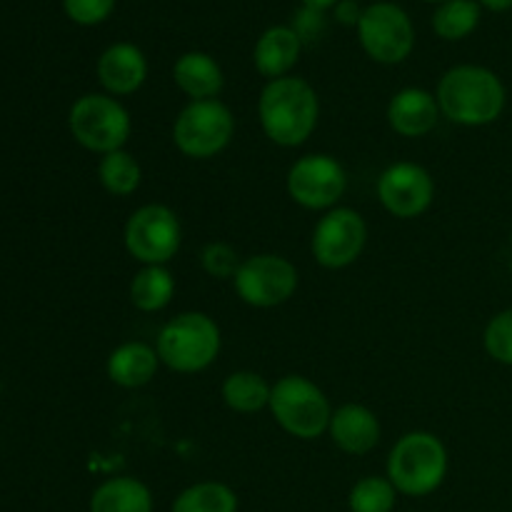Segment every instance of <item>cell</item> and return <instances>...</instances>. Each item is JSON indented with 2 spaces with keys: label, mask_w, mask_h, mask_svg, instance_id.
Listing matches in <instances>:
<instances>
[{
  "label": "cell",
  "mask_w": 512,
  "mask_h": 512,
  "mask_svg": "<svg viewBox=\"0 0 512 512\" xmlns=\"http://www.w3.org/2000/svg\"><path fill=\"white\" fill-rule=\"evenodd\" d=\"M258 118L263 133L280 148H298L318 128L320 100L313 85L295 75L268 80L260 90Z\"/></svg>",
  "instance_id": "1"
},
{
  "label": "cell",
  "mask_w": 512,
  "mask_h": 512,
  "mask_svg": "<svg viewBox=\"0 0 512 512\" xmlns=\"http://www.w3.org/2000/svg\"><path fill=\"white\" fill-rule=\"evenodd\" d=\"M435 98H438L440 113L450 123L480 128V125L495 123L503 115L508 93H505L503 80L490 68L455 65L440 78Z\"/></svg>",
  "instance_id": "2"
},
{
  "label": "cell",
  "mask_w": 512,
  "mask_h": 512,
  "mask_svg": "<svg viewBox=\"0 0 512 512\" xmlns=\"http://www.w3.org/2000/svg\"><path fill=\"white\" fill-rule=\"evenodd\" d=\"M448 473V450L443 440L425 430L403 435L388 455V480L410 498H423L443 485Z\"/></svg>",
  "instance_id": "3"
},
{
  "label": "cell",
  "mask_w": 512,
  "mask_h": 512,
  "mask_svg": "<svg viewBox=\"0 0 512 512\" xmlns=\"http://www.w3.org/2000/svg\"><path fill=\"white\" fill-rule=\"evenodd\" d=\"M160 363L175 373H200L220 353V328L205 313H180L158 333Z\"/></svg>",
  "instance_id": "4"
},
{
  "label": "cell",
  "mask_w": 512,
  "mask_h": 512,
  "mask_svg": "<svg viewBox=\"0 0 512 512\" xmlns=\"http://www.w3.org/2000/svg\"><path fill=\"white\" fill-rule=\"evenodd\" d=\"M270 413L275 423L288 435L300 440H315L330 428V410L328 398L313 380L303 375H285L273 385L270 393Z\"/></svg>",
  "instance_id": "5"
},
{
  "label": "cell",
  "mask_w": 512,
  "mask_h": 512,
  "mask_svg": "<svg viewBox=\"0 0 512 512\" xmlns=\"http://www.w3.org/2000/svg\"><path fill=\"white\" fill-rule=\"evenodd\" d=\"M68 125L85 150L108 155L123 150L130 138V115L118 98L108 93H88L70 108Z\"/></svg>",
  "instance_id": "6"
},
{
  "label": "cell",
  "mask_w": 512,
  "mask_h": 512,
  "mask_svg": "<svg viewBox=\"0 0 512 512\" xmlns=\"http://www.w3.org/2000/svg\"><path fill=\"white\" fill-rule=\"evenodd\" d=\"M235 133V118L225 103L190 100L173 125V143L183 155L208 160L223 153Z\"/></svg>",
  "instance_id": "7"
},
{
  "label": "cell",
  "mask_w": 512,
  "mask_h": 512,
  "mask_svg": "<svg viewBox=\"0 0 512 512\" xmlns=\"http://www.w3.org/2000/svg\"><path fill=\"white\" fill-rule=\"evenodd\" d=\"M183 243L180 220L168 205L150 203L135 210L125 225V248L138 263L165 265L178 255Z\"/></svg>",
  "instance_id": "8"
},
{
  "label": "cell",
  "mask_w": 512,
  "mask_h": 512,
  "mask_svg": "<svg viewBox=\"0 0 512 512\" xmlns=\"http://www.w3.org/2000/svg\"><path fill=\"white\" fill-rule=\"evenodd\" d=\"M358 38L365 53L383 65L403 63L415 48L413 20L400 5L373 3L363 10L358 23Z\"/></svg>",
  "instance_id": "9"
},
{
  "label": "cell",
  "mask_w": 512,
  "mask_h": 512,
  "mask_svg": "<svg viewBox=\"0 0 512 512\" xmlns=\"http://www.w3.org/2000/svg\"><path fill=\"white\" fill-rule=\"evenodd\" d=\"M233 285L243 303L253 308H278L298 290V268L283 255L260 253L240 263Z\"/></svg>",
  "instance_id": "10"
},
{
  "label": "cell",
  "mask_w": 512,
  "mask_h": 512,
  "mask_svg": "<svg viewBox=\"0 0 512 512\" xmlns=\"http://www.w3.org/2000/svg\"><path fill=\"white\" fill-rule=\"evenodd\" d=\"M368 243V225L353 208H333L320 218L313 233V258L328 270L353 265Z\"/></svg>",
  "instance_id": "11"
},
{
  "label": "cell",
  "mask_w": 512,
  "mask_h": 512,
  "mask_svg": "<svg viewBox=\"0 0 512 512\" xmlns=\"http://www.w3.org/2000/svg\"><path fill=\"white\" fill-rule=\"evenodd\" d=\"M345 188L348 175L333 155H303L288 173V195L308 210H333Z\"/></svg>",
  "instance_id": "12"
},
{
  "label": "cell",
  "mask_w": 512,
  "mask_h": 512,
  "mask_svg": "<svg viewBox=\"0 0 512 512\" xmlns=\"http://www.w3.org/2000/svg\"><path fill=\"white\" fill-rule=\"evenodd\" d=\"M435 183L418 163H395L378 178V200L395 218H418L433 205Z\"/></svg>",
  "instance_id": "13"
},
{
  "label": "cell",
  "mask_w": 512,
  "mask_h": 512,
  "mask_svg": "<svg viewBox=\"0 0 512 512\" xmlns=\"http://www.w3.org/2000/svg\"><path fill=\"white\" fill-rule=\"evenodd\" d=\"M148 78V60L133 43H113L98 58V80L108 95H133Z\"/></svg>",
  "instance_id": "14"
},
{
  "label": "cell",
  "mask_w": 512,
  "mask_h": 512,
  "mask_svg": "<svg viewBox=\"0 0 512 512\" xmlns=\"http://www.w3.org/2000/svg\"><path fill=\"white\" fill-rule=\"evenodd\" d=\"M328 433L343 453L365 455L380 443V420L365 405L345 403L333 410Z\"/></svg>",
  "instance_id": "15"
},
{
  "label": "cell",
  "mask_w": 512,
  "mask_h": 512,
  "mask_svg": "<svg viewBox=\"0 0 512 512\" xmlns=\"http://www.w3.org/2000/svg\"><path fill=\"white\" fill-rule=\"evenodd\" d=\"M440 105L433 93L423 88H405L393 95L388 105V123L403 138H423L438 125Z\"/></svg>",
  "instance_id": "16"
},
{
  "label": "cell",
  "mask_w": 512,
  "mask_h": 512,
  "mask_svg": "<svg viewBox=\"0 0 512 512\" xmlns=\"http://www.w3.org/2000/svg\"><path fill=\"white\" fill-rule=\"evenodd\" d=\"M300 50H303V40L290 25H273L255 43L253 63L263 78L278 80L295 68Z\"/></svg>",
  "instance_id": "17"
},
{
  "label": "cell",
  "mask_w": 512,
  "mask_h": 512,
  "mask_svg": "<svg viewBox=\"0 0 512 512\" xmlns=\"http://www.w3.org/2000/svg\"><path fill=\"white\" fill-rule=\"evenodd\" d=\"M173 80L190 100H215L223 90L225 78L218 60L208 53H185L175 60Z\"/></svg>",
  "instance_id": "18"
},
{
  "label": "cell",
  "mask_w": 512,
  "mask_h": 512,
  "mask_svg": "<svg viewBox=\"0 0 512 512\" xmlns=\"http://www.w3.org/2000/svg\"><path fill=\"white\" fill-rule=\"evenodd\" d=\"M160 365L158 350L148 343H123L110 353L108 378L120 388H143L155 378Z\"/></svg>",
  "instance_id": "19"
},
{
  "label": "cell",
  "mask_w": 512,
  "mask_h": 512,
  "mask_svg": "<svg viewBox=\"0 0 512 512\" xmlns=\"http://www.w3.org/2000/svg\"><path fill=\"white\" fill-rule=\"evenodd\" d=\"M90 512H153V495L135 478H110L90 498Z\"/></svg>",
  "instance_id": "20"
},
{
  "label": "cell",
  "mask_w": 512,
  "mask_h": 512,
  "mask_svg": "<svg viewBox=\"0 0 512 512\" xmlns=\"http://www.w3.org/2000/svg\"><path fill=\"white\" fill-rule=\"evenodd\" d=\"M173 295L175 280L165 265H145L130 283V300L143 313H158V310L168 308Z\"/></svg>",
  "instance_id": "21"
},
{
  "label": "cell",
  "mask_w": 512,
  "mask_h": 512,
  "mask_svg": "<svg viewBox=\"0 0 512 512\" xmlns=\"http://www.w3.org/2000/svg\"><path fill=\"white\" fill-rule=\"evenodd\" d=\"M270 393H273V385L265 383L263 375L253 373V370L230 373L223 383V400L235 413L250 415L268 408Z\"/></svg>",
  "instance_id": "22"
},
{
  "label": "cell",
  "mask_w": 512,
  "mask_h": 512,
  "mask_svg": "<svg viewBox=\"0 0 512 512\" xmlns=\"http://www.w3.org/2000/svg\"><path fill=\"white\" fill-rule=\"evenodd\" d=\"M478 0H445L433 13V30L443 40H463L478 28Z\"/></svg>",
  "instance_id": "23"
},
{
  "label": "cell",
  "mask_w": 512,
  "mask_h": 512,
  "mask_svg": "<svg viewBox=\"0 0 512 512\" xmlns=\"http://www.w3.org/2000/svg\"><path fill=\"white\" fill-rule=\"evenodd\" d=\"M100 185L108 190L110 195H130L138 190L140 180H143V170L140 163L128 153V150H113V153L103 155L98 165Z\"/></svg>",
  "instance_id": "24"
},
{
  "label": "cell",
  "mask_w": 512,
  "mask_h": 512,
  "mask_svg": "<svg viewBox=\"0 0 512 512\" xmlns=\"http://www.w3.org/2000/svg\"><path fill=\"white\" fill-rule=\"evenodd\" d=\"M173 512H238V495L223 483H198L175 498Z\"/></svg>",
  "instance_id": "25"
},
{
  "label": "cell",
  "mask_w": 512,
  "mask_h": 512,
  "mask_svg": "<svg viewBox=\"0 0 512 512\" xmlns=\"http://www.w3.org/2000/svg\"><path fill=\"white\" fill-rule=\"evenodd\" d=\"M398 490L388 478H370L358 480L350 490V510L353 512H393Z\"/></svg>",
  "instance_id": "26"
},
{
  "label": "cell",
  "mask_w": 512,
  "mask_h": 512,
  "mask_svg": "<svg viewBox=\"0 0 512 512\" xmlns=\"http://www.w3.org/2000/svg\"><path fill=\"white\" fill-rule=\"evenodd\" d=\"M483 343L490 358L512 368V308L503 310V313L490 320L488 328H485Z\"/></svg>",
  "instance_id": "27"
},
{
  "label": "cell",
  "mask_w": 512,
  "mask_h": 512,
  "mask_svg": "<svg viewBox=\"0 0 512 512\" xmlns=\"http://www.w3.org/2000/svg\"><path fill=\"white\" fill-rule=\"evenodd\" d=\"M240 255L233 245L228 243H208L200 253V265L210 278L233 280L240 270Z\"/></svg>",
  "instance_id": "28"
},
{
  "label": "cell",
  "mask_w": 512,
  "mask_h": 512,
  "mask_svg": "<svg viewBox=\"0 0 512 512\" xmlns=\"http://www.w3.org/2000/svg\"><path fill=\"white\" fill-rule=\"evenodd\" d=\"M65 15L78 25H98L110 18L115 0H63Z\"/></svg>",
  "instance_id": "29"
},
{
  "label": "cell",
  "mask_w": 512,
  "mask_h": 512,
  "mask_svg": "<svg viewBox=\"0 0 512 512\" xmlns=\"http://www.w3.org/2000/svg\"><path fill=\"white\" fill-rule=\"evenodd\" d=\"M290 28L298 33V38L303 40V43H310V40L320 38V35L325 33L328 20H325L323 10H315V8H308V5H303V10L295 13L293 25H290Z\"/></svg>",
  "instance_id": "30"
},
{
  "label": "cell",
  "mask_w": 512,
  "mask_h": 512,
  "mask_svg": "<svg viewBox=\"0 0 512 512\" xmlns=\"http://www.w3.org/2000/svg\"><path fill=\"white\" fill-rule=\"evenodd\" d=\"M335 13H338V20L345 25H358L360 23V15H363V10L358 8V5L353 3V0H340L338 5H335Z\"/></svg>",
  "instance_id": "31"
},
{
  "label": "cell",
  "mask_w": 512,
  "mask_h": 512,
  "mask_svg": "<svg viewBox=\"0 0 512 512\" xmlns=\"http://www.w3.org/2000/svg\"><path fill=\"white\" fill-rule=\"evenodd\" d=\"M483 8L488 10H495V13H503V10H510L512 8V0H478Z\"/></svg>",
  "instance_id": "32"
},
{
  "label": "cell",
  "mask_w": 512,
  "mask_h": 512,
  "mask_svg": "<svg viewBox=\"0 0 512 512\" xmlns=\"http://www.w3.org/2000/svg\"><path fill=\"white\" fill-rule=\"evenodd\" d=\"M340 0H303V5H308V8H315V10H328V8H335Z\"/></svg>",
  "instance_id": "33"
},
{
  "label": "cell",
  "mask_w": 512,
  "mask_h": 512,
  "mask_svg": "<svg viewBox=\"0 0 512 512\" xmlns=\"http://www.w3.org/2000/svg\"><path fill=\"white\" fill-rule=\"evenodd\" d=\"M428 3H445V0H428Z\"/></svg>",
  "instance_id": "34"
}]
</instances>
